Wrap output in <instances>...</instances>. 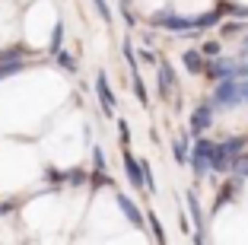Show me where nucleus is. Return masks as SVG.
<instances>
[{
  "label": "nucleus",
  "instance_id": "6ab92c4d",
  "mask_svg": "<svg viewBox=\"0 0 248 245\" xmlns=\"http://www.w3.org/2000/svg\"><path fill=\"white\" fill-rule=\"evenodd\" d=\"M201 54H204V58H217V54H223V45H219L217 38H210V42L201 45Z\"/></svg>",
  "mask_w": 248,
  "mask_h": 245
},
{
  "label": "nucleus",
  "instance_id": "dca6fc26",
  "mask_svg": "<svg viewBox=\"0 0 248 245\" xmlns=\"http://www.w3.org/2000/svg\"><path fill=\"white\" fill-rule=\"evenodd\" d=\"M140 172H143V188L153 195V191H156V179H153V166H150L146 159H140Z\"/></svg>",
  "mask_w": 248,
  "mask_h": 245
},
{
  "label": "nucleus",
  "instance_id": "9d476101",
  "mask_svg": "<svg viewBox=\"0 0 248 245\" xmlns=\"http://www.w3.org/2000/svg\"><path fill=\"white\" fill-rule=\"evenodd\" d=\"M239 185H242L239 179L226 181V185H223V191H219V195H217V201H213V210H223V207H226V204H232V197L239 195Z\"/></svg>",
  "mask_w": 248,
  "mask_h": 245
},
{
  "label": "nucleus",
  "instance_id": "bb28decb",
  "mask_svg": "<svg viewBox=\"0 0 248 245\" xmlns=\"http://www.w3.org/2000/svg\"><path fill=\"white\" fill-rule=\"evenodd\" d=\"M67 181H70V185H83V181H86V172H83V169H70V172H67Z\"/></svg>",
  "mask_w": 248,
  "mask_h": 245
},
{
  "label": "nucleus",
  "instance_id": "aec40b11",
  "mask_svg": "<svg viewBox=\"0 0 248 245\" xmlns=\"http://www.w3.org/2000/svg\"><path fill=\"white\" fill-rule=\"evenodd\" d=\"M54 58H58V64H61V67H64V70H67V73H77V61H73V58H70V54H67V51H64V48H61V51H58V54H54Z\"/></svg>",
  "mask_w": 248,
  "mask_h": 245
},
{
  "label": "nucleus",
  "instance_id": "412c9836",
  "mask_svg": "<svg viewBox=\"0 0 248 245\" xmlns=\"http://www.w3.org/2000/svg\"><path fill=\"white\" fill-rule=\"evenodd\" d=\"M219 10L232 13L235 19H248V7H239V3H219Z\"/></svg>",
  "mask_w": 248,
  "mask_h": 245
},
{
  "label": "nucleus",
  "instance_id": "f03ea898",
  "mask_svg": "<svg viewBox=\"0 0 248 245\" xmlns=\"http://www.w3.org/2000/svg\"><path fill=\"white\" fill-rule=\"evenodd\" d=\"M153 26H156V29H166V32L188 35V32L194 29V19H188V16H175V13H169V10H162V13L153 16Z\"/></svg>",
  "mask_w": 248,
  "mask_h": 245
},
{
  "label": "nucleus",
  "instance_id": "f3484780",
  "mask_svg": "<svg viewBox=\"0 0 248 245\" xmlns=\"http://www.w3.org/2000/svg\"><path fill=\"white\" fill-rule=\"evenodd\" d=\"M245 144H248L245 137H229V140H223V150H226L229 156H235V153H242V150H245Z\"/></svg>",
  "mask_w": 248,
  "mask_h": 245
},
{
  "label": "nucleus",
  "instance_id": "b1692460",
  "mask_svg": "<svg viewBox=\"0 0 248 245\" xmlns=\"http://www.w3.org/2000/svg\"><path fill=\"white\" fill-rule=\"evenodd\" d=\"M134 93H137V99H140V105H146V86H143V80H140V73H134Z\"/></svg>",
  "mask_w": 248,
  "mask_h": 245
},
{
  "label": "nucleus",
  "instance_id": "393cba45",
  "mask_svg": "<svg viewBox=\"0 0 248 245\" xmlns=\"http://www.w3.org/2000/svg\"><path fill=\"white\" fill-rule=\"evenodd\" d=\"M124 58H127V64H131V70H134V73H140V67H137V54H134V45H131V42H124Z\"/></svg>",
  "mask_w": 248,
  "mask_h": 245
},
{
  "label": "nucleus",
  "instance_id": "473e14b6",
  "mask_svg": "<svg viewBox=\"0 0 248 245\" xmlns=\"http://www.w3.org/2000/svg\"><path fill=\"white\" fill-rule=\"evenodd\" d=\"M239 58H245V61H248V51H242V54H239Z\"/></svg>",
  "mask_w": 248,
  "mask_h": 245
},
{
  "label": "nucleus",
  "instance_id": "72a5a7b5",
  "mask_svg": "<svg viewBox=\"0 0 248 245\" xmlns=\"http://www.w3.org/2000/svg\"><path fill=\"white\" fill-rule=\"evenodd\" d=\"M121 3H124V7H127V0H121Z\"/></svg>",
  "mask_w": 248,
  "mask_h": 245
},
{
  "label": "nucleus",
  "instance_id": "a211bd4d",
  "mask_svg": "<svg viewBox=\"0 0 248 245\" xmlns=\"http://www.w3.org/2000/svg\"><path fill=\"white\" fill-rule=\"evenodd\" d=\"M143 216H146V223H150V229H153L156 242H166V232H162V226H159V216L156 213H143Z\"/></svg>",
  "mask_w": 248,
  "mask_h": 245
},
{
  "label": "nucleus",
  "instance_id": "4be33fe9",
  "mask_svg": "<svg viewBox=\"0 0 248 245\" xmlns=\"http://www.w3.org/2000/svg\"><path fill=\"white\" fill-rule=\"evenodd\" d=\"M29 54L26 48H7V51H0V61H22Z\"/></svg>",
  "mask_w": 248,
  "mask_h": 245
},
{
  "label": "nucleus",
  "instance_id": "4468645a",
  "mask_svg": "<svg viewBox=\"0 0 248 245\" xmlns=\"http://www.w3.org/2000/svg\"><path fill=\"white\" fill-rule=\"evenodd\" d=\"M172 89H175V73H172L169 64H159V93H162V99H166Z\"/></svg>",
  "mask_w": 248,
  "mask_h": 245
},
{
  "label": "nucleus",
  "instance_id": "423d86ee",
  "mask_svg": "<svg viewBox=\"0 0 248 245\" xmlns=\"http://www.w3.org/2000/svg\"><path fill=\"white\" fill-rule=\"evenodd\" d=\"M95 93H99V102H102V112L108 118H115V96H111V89H108L105 73H99V77H95Z\"/></svg>",
  "mask_w": 248,
  "mask_h": 245
},
{
  "label": "nucleus",
  "instance_id": "f257e3e1",
  "mask_svg": "<svg viewBox=\"0 0 248 245\" xmlns=\"http://www.w3.org/2000/svg\"><path fill=\"white\" fill-rule=\"evenodd\" d=\"M210 105L217 108V112L239 105V89H235V77L217 80V89H213V96H210Z\"/></svg>",
  "mask_w": 248,
  "mask_h": 245
},
{
  "label": "nucleus",
  "instance_id": "9b49d317",
  "mask_svg": "<svg viewBox=\"0 0 248 245\" xmlns=\"http://www.w3.org/2000/svg\"><path fill=\"white\" fill-rule=\"evenodd\" d=\"M182 64H185V70H188V73H204L207 61H204V54H201L197 48H191V51H185V54H182Z\"/></svg>",
  "mask_w": 248,
  "mask_h": 245
},
{
  "label": "nucleus",
  "instance_id": "1a4fd4ad",
  "mask_svg": "<svg viewBox=\"0 0 248 245\" xmlns=\"http://www.w3.org/2000/svg\"><path fill=\"white\" fill-rule=\"evenodd\" d=\"M188 207L191 216H194V242H207V232H204V213H201V204H197V195H188Z\"/></svg>",
  "mask_w": 248,
  "mask_h": 245
},
{
  "label": "nucleus",
  "instance_id": "2eb2a0df",
  "mask_svg": "<svg viewBox=\"0 0 248 245\" xmlns=\"http://www.w3.org/2000/svg\"><path fill=\"white\" fill-rule=\"evenodd\" d=\"M172 156H175L178 166H188V140H185V137L172 144Z\"/></svg>",
  "mask_w": 248,
  "mask_h": 245
},
{
  "label": "nucleus",
  "instance_id": "c756f323",
  "mask_svg": "<svg viewBox=\"0 0 248 245\" xmlns=\"http://www.w3.org/2000/svg\"><path fill=\"white\" fill-rule=\"evenodd\" d=\"M93 159H95V172H105V156L99 147H93Z\"/></svg>",
  "mask_w": 248,
  "mask_h": 245
},
{
  "label": "nucleus",
  "instance_id": "c85d7f7f",
  "mask_svg": "<svg viewBox=\"0 0 248 245\" xmlns=\"http://www.w3.org/2000/svg\"><path fill=\"white\" fill-rule=\"evenodd\" d=\"M235 89H239V102L248 105V77L245 80H235Z\"/></svg>",
  "mask_w": 248,
  "mask_h": 245
},
{
  "label": "nucleus",
  "instance_id": "5701e85b",
  "mask_svg": "<svg viewBox=\"0 0 248 245\" xmlns=\"http://www.w3.org/2000/svg\"><path fill=\"white\" fill-rule=\"evenodd\" d=\"M242 32H245V22H239V19H232V22H226V26H223V35H226V38L242 35Z\"/></svg>",
  "mask_w": 248,
  "mask_h": 245
},
{
  "label": "nucleus",
  "instance_id": "cd10ccee",
  "mask_svg": "<svg viewBox=\"0 0 248 245\" xmlns=\"http://www.w3.org/2000/svg\"><path fill=\"white\" fill-rule=\"evenodd\" d=\"M61 35H64V26H54V35H51V54L61 51Z\"/></svg>",
  "mask_w": 248,
  "mask_h": 245
},
{
  "label": "nucleus",
  "instance_id": "ddd939ff",
  "mask_svg": "<svg viewBox=\"0 0 248 245\" xmlns=\"http://www.w3.org/2000/svg\"><path fill=\"white\" fill-rule=\"evenodd\" d=\"M223 22V10H210V13H201L194 16V32L201 29H213V26H219Z\"/></svg>",
  "mask_w": 248,
  "mask_h": 245
},
{
  "label": "nucleus",
  "instance_id": "a878e982",
  "mask_svg": "<svg viewBox=\"0 0 248 245\" xmlns=\"http://www.w3.org/2000/svg\"><path fill=\"white\" fill-rule=\"evenodd\" d=\"M93 7L99 10V16H102V22H111V10H108V3H105V0H93Z\"/></svg>",
  "mask_w": 248,
  "mask_h": 245
},
{
  "label": "nucleus",
  "instance_id": "7c9ffc66",
  "mask_svg": "<svg viewBox=\"0 0 248 245\" xmlns=\"http://www.w3.org/2000/svg\"><path fill=\"white\" fill-rule=\"evenodd\" d=\"M118 134H121V144L127 147V140H131V131H127V121H118Z\"/></svg>",
  "mask_w": 248,
  "mask_h": 245
},
{
  "label": "nucleus",
  "instance_id": "20e7f679",
  "mask_svg": "<svg viewBox=\"0 0 248 245\" xmlns=\"http://www.w3.org/2000/svg\"><path fill=\"white\" fill-rule=\"evenodd\" d=\"M213 124V105L210 102H204V105H197L194 112H191V121H188V128H191V134H204L207 128Z\"/></svg>",
  "mask_w": 248,
  "mask_h": 245
},
{
  "label": "nucleus",
  "instance_id": "7ed1b4c3",
  "mask_svg": "<svg viewBox=\"0 0 248 245\" xmlns=\"http://www.w3.org/2000/svg\"><path fill=\"white\" fill-rule=\"evenodd\" d=\"M204 77H210L213 83H217V80H226V77H235V61L232 58H210L204 64Z\"/></svg>",
  "mask_w": 248,
  "mask_h": 245
},
{
  "label": "nucleus",
  "instance_id": "39448f33",
  "mask_svg": "<svg viewBox=\"0 0 248 245\" xmlns=\"http://www.w3.org/2000/svg\"><path fill=\"white\" fill-rule=\"evenodd\" d=\"M229 163H232V156L223 150V144H213V150H210V175H226Z\"/></svg>",
  "mask_w": 248,
  "mask_h": 245
},
{
  "label": "nucleus",
  "instance_id": "0eeeda50",
  "mask_svg": "<svg viewBox=\"0 0 248 245\" xmlns=\"http://www.w3.org/2000/svg\"><path fill=\"white\" fill-rule=\"evenodd\" d=\"M121 159H124V172H127V181H131L134 188H143V172H140V163L134 159V153L131 150H121Z\"/></svg>",
  "mask_w": 248,
  "mask_h": 245
},
{
  "label": "nucleus",
  "instance_id": "2f4dec72",
  "mask_svg": "<svg viewBox=\"0 0 248 245\" xmlns=\"http://www.w3.org/2000/svg\"><path fill=\"white\" fill-rule=\"evenodd\" d=\"M242 51H248V35H245V38H242Z\"/></svg>",
  "mask_w": 248,
  "mask_h": 245
},
{
  "label": "nucleus",
  "instance_id": "6e6552de",
  "mask_svg": "<svg viewBox=\"0 0 248 245\" xmlns=\"http://www.w3.org/2000/svg\"><path fill=\"white\" fill-rule=\"evenodd\" d=\"M118 207H121V213L127 216V220H131L134 226H140V229H143L146 216L140 213V207H137V204H134V201H131V197H127V195H118Z\"/></svg>",
  "mask_w": 248,
  "mask_h": 245
},
{
  "label": "nucleus",
  "instance_id": "f8f14e48",
  "mask_svg": "<svg viewBox=\"0 0 248 245\" xmlns=\"http://www.w3.org/2000/svg\"><path fill=\"white\" fill-rule=\"evenodd\" d=\"M229 175H232V179H239V181L248 179V153L245 150L232 156V163H229Z\"/></svg>",
  "mask_w": 248,
  "mask_h": 245
}]
</instances>
